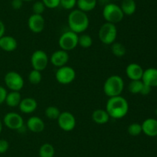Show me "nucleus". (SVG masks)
<instances>
[{"instance_id": "42", "label": "nucleus", "mask_w": 157, "mask_h": 157, "mask_svg": "<svg viewBox=\"0 0 157 157\" xmlns=\"http://www.w3.org/2000/svg\"><path fill=\"white\" fill-rule=\"evenodd\" d=\"M113 1H121V0H113Z\"/></svg>"}, {"instance_id": "16", "label": "nucleus", "mask_w": 157, "mask_h": 157, "mask_svg": "<svg viewBox=\"0 0 157 157\" xmlns=\"http://www.w3.org/2000/svg\"><path fill=\"white\" fill-rule=\"evenodd\" d=\"M26 128L34 133H40L45 128V124L41 118L38 116H31L26 122Z\"/></svg>"}, {"instance_id": "41", "label": "nucleus", "mask_w": 157, "mask_h": 157, "mask_svg": "<svg viewBox=\"0 0 157 157\" xmlns=\"http://www.w3.org/2000/svg\"><path fill=\"white\" fill-rule=\"evenodd\" d=\"M156 114L157 115V108H156Z\"/></svg>"}, {"instance_id": "17", "label": "nucleus", "mask_w": 157, "mask_h": 157, "mask_svg": "<svg viewBox=\"0 0 157 157\" xmlns=\"http://www.w3.org/2000/svg\"><path fill=\"white\" fill-rule=\"evenodd\" d=\"M142 131L149 137L157 136V119L154 118H148L141 124Z\"/></svg>"}, {"instance_id": "20", "label": "nucleus", "mask_w": 157, "mask_h": 157, "mask_svg": "<svg viewBox=\"0 0 157 157\" xmlns=\"http://www.w3.org/2000/svg\"><path fill=\"white\" fill-rule=\"evenodd\" d=\"M92 120L96 124L98 125H104L107 124L110 120V117L106 109H95L91 115Z\"/></svg>"}, {"instance_id": "13", "label": "nucleus", "mask_w": 157, "mask_h": 157, "mask_svg": "<svg viewBox=\"0 0 157 157\" xmlns=\"http://www.w3.org/2000/svg\"><path fill=\"white\" fill-rule=\"evenodd\" d=\"M69 61V54L68 52L64 51L63 49H58L55 51L51 55L49 58V62L55 66L56 68L62 67L66 66Z\"/></svg>"}, {"instance_id": "14", "label": "nucleus", "mask_w": 157, "mask_h": 157, "mask_svg": "<svg viewBox=\"0 0 157 157\" xmlns=\"http://www.w3.org/2000/svg\"><path fill=\"white\" fill-rule=\"evenodd\" d=\"M126 75L131 80H141L144 69L138 63L132 62L126 67Z\"/></svg>"}, {"instance_id": "29", "label": "nucleus", "mask_w": 157, "mask_h": 157, "mask_svg": "<svg viewBox=\"0 0 157 157\" xmlns=\"http://www.w3.org/2000/svg\"><path fill=\"white\" fill-rule=\"evenodd\" d=\"M143 86L142 80H131L128 85V90L132 94H140Z\"/></svg>"}, {"instance_id": "7", "label": "nucleus", "mask_w": 157, "mask_h": 157, "mask_svg": "<svg viewBox=\"0 0 157 157\" xmlns=\"http://www.w3.org/2000/svg\"><path fill=\"white\" fill-rule=\"evenodd\" d=\"M4 82L6 87L11 91L19 92L24 87L25 81L21 75L15 71H9L5 75Z\"/></svg>"}, {"instance_id": "26", "label": "nucleus", "mask_w": 157, "mask_h": 157, "mask_svg": "<svg viewBox=\"0 0 157 157\" xmlns=\"http://www.w3.org/2000/svg\"><path fill=\"white\" fill-rule=\"evenodd\" d=\"M93 45V38L88 34L82 33L78 35V46L84 49H88Z\"/></svg>"}, {"instance_id": "35", "label": "nucleus", "mask_w": 157, "mask_h": 157, "mask_svg": "<svg viewBox=\"0 0 157 157\" xmlns=\"http://www.w3.org/2000/svg\"><path fill=\"white\" fill-rule=\"evenodd\" d=\"M23 2H24L22 0H12V2H11V6H12L13 9L18 10V9H20L22 7Z\"/></svg>"}, {"instance_id": "5", "label": "nucleus", "mask_w": 157, "mask_h": 157, "mask_svg": "<svg viewBox=\"0 0 157 157\" xmlns=\"http://www.w3.org/2000/svg\"><path fill=\"white\" fill-rule=\"evenodd\" d=\"M98 37L103 44L107 46L113 44L116 42L117 37V29L116 25L106 22L100 28Z\"/></svg>"}, {"instance_id": "40", "label": "nucleus", "mask_w": 157, "mask_h": 157, "mask_svg": "<svg viewBox=\"0 0 157 157\" xmlns=\"http://www.w3.org/2000/svg\"><path fill=\"white\" fill-rule=\"evenodd\" d=\"M23 2H32V1H34V0H22Z\"/></svg>"}, {"instance_id": "43", "label": "nucleus", "mask_w": 157, "mask_h": 157, "mask_svg": "<svg viewBox=\"0 0 157 157\" xmlns=\"http://www.w3.org/2000/svg\"><path fill=\"white\" fill-rule=\"evenodd\" d=\"M156 137H157V136H156Z\"/></svg>"}, {"instance_id": "1", "label": "nucleus", "mask_w": 157, "mask_h": 157, "mask_svg": "<svg viewBox=\"0 0 157 157\" xmlns=\"http://www.w3.org/2000/svg\"><path fill=\"white\" fill-rule=\"evenodd\" d=\"M105 109L110 118L121 119L128 113L129 103L122 95L110 97L106 103Z\"/></svg>"}, {"instance_id": "31", "label": "nucleus", "mask_w": 157, "mask_h": 157, "mask_svg": "<svg viewBox=\"0 0 157 157\" xmlns=\"http://www.w3.org/2000/svg\"><path fill=\"white\" fill-rule=\"evenodd\" d=\"M46 7L42 2V1H36L32 5V11L34 14H38V15H42L45 10Z\"/></svg>"}, {"instance_id": "6", "label": "nucleus", "mask_w": 157, "mask_h": 157, "mask_svg": "<svg viewBox=\"0 0 157 157\" xmlns=\"http://www.w3.org/2000/svg\"><path fill=\"white\" fill-rule=\"evenodd\" d=\"M58 46L67 52L74 50L78 46V34L71 30L63 32L58 39Z\"/></svg>"}, {"instance_id": "34", "label": "nucleus", "mask_w": 157, "mask_h": 157, "mask_svg": "<svg viewBox=\"0 0 157 157\" xmlns=\"http://www.w3.org/2000/svg\"><path fill=\"white\" fill-rule=\"evenodd\" d=\"M9 148V142L4 139H0V154H3L8 151Z\"/></svg>"}, {"instance_id": "21", "label": "nucleus", "mask_w": 157, "mask_h": 157, "mask_svg": "<svg viewBox=\"0 0 157 157\" xmlns=\"http://www.w3.org/2000/svg\"><path fill=\"white\" fill-rule=\"evenodd\" d=\"M21 99L22 98H21V93L19 92H17V91H11V92L7 93L5 103H6V105L8 106H9L11 108L18 107Z\"/></svg>"}, {"instance_id": "33", "label": "nucleus", "mask_w": 157, "mask_h": 157, "mask_svg": "<svg viewBox=\"0 0 157 157\" xmlns=\"http://www.w3.org/2000/svg\"><path fill=\"white\" fill-rule=\"evenodd\" d=\"M46 8L54 9L60 6V0H41Z\"/></svg>"}, {"instance_id": "30", "label": "nucleus", "mask_w": 157, "mask_h": 157, "mask_svg": "<svg viewBox=\"0 0 157 157\" xmlns=\"http://www.w3.org/2000/svg\"><path fill=\"white\" fill-rule=\"evenodd\" d=\"M127 132L131 136H137L143 132L141 124L138 123H133L127 127Z\"/></svg>"}, {"instance_id": "36", "label": "nucleus", "mask_w": 157, "mask_h": 157, "mask_svg": "<svg viewBox=\"0 0 157 157\" xmlns=\"http://www.w3.org/2000/svg\"><path fill=\"white\" fill-rule=\"evenodd\" d=\"M7 90L5 87L0 86V105L2 104L6 101V95H7Z\"/></svg>"}, {"instance_id": "37", "label": "nucleus", "mask_w": 157, "mask_h": 157, "mask_svg": "<svg viewBox=\"0 0 157 157\" xmlns=\"http://www.w3.org/2000/svg\"><path fill=\"white\" fill-rule=\"evenodd\" d=\"M151 89H152V88L150 87V86H147V85H145L144 83V86H143L142 89H141L140 93V94H141V95H148V94L150 93V92H151Z\"/></svg>"}, {"instance_id": "32", "label": "nucleus", "mask_w": 157, "mask_h": 157, "mask_svg": "<svg viewBox=\"0 0 157 157\" xmlns=\"http://www.w3.org/2000/svg\"><path fill=\"white\" fill-rule=\"evenodd\" d=\"M76 5L77 0H60V6L65 10H72Z\"/></svg>"}, {"instance_id": "3", "label": "nucleus", "mask_w": 157, "mask_h": 157, "mask_svg": "<svg viewBox=\"0 0 157 157\" xmlns=\"http://www.w3.org/2000/svg\"><path fill=\"white\" fill-rule=\"evenodd\" d=\"M124 89V81L118 75H112L107 78L103 85V91L107 96L114 97L121 95Z\"/></svg>"}, {"instance_id": "9", "label": "nucleus", "mask_w": 157, "mask_h": 157, "mask_svg": "<svg viewBox=\"0 0 157 157\" xmlns=\"http://www.w3.org/2000/svg\"><path fill=\"white\" fill-rule=\"evenodd\" d=\"M76 78V72L71 66H66L58 68L55 72V78L57 82L61 85H68L75 81Z\"/></svg>"}, {"instance_id": "10", "label": "nucleus", "mask_w": 157, "mask_h": 157, "mask_svg": "<svg viewBox=\"0 0 157 157\" xmlns=\"http://www.w3.org/2000/svg\"><path fill=\"white\" fill-rule=\"evenodd\" d=\"M3 125L12 130L19 131L24 127V119L20 114L15 112H9L4 115Z\"/></svg>"}, {"instance_id": "24", "label": "nucleus", "mask_w": 157, "mask_h": 157, "mask_svg": "<svg viewBox=\"0 0 157 157\" xmlns=\"http://www.w3.org/2000/svg\"><path fill=\"white\" fill-rule=\"evenodd\" d=\"M55 154V147L51 143H44L40 146L39 150H38L39 157H54Z\"/></svg>"}, {"instance_id": "15", "label": "nucleus", "mask_w": 157, "mask_h": 157, "mask_svg": "<svg viewBox=\"0 0 157 157\" xmlns=\"http://www.w3.org/2000/svg\"><path fill=\"white\" fill-rule=\"evenodd\" d=\"M18 108L22 113L32 114L38 108V102L32 97H25L21 99Z\"/></svg>"}, {"instance_id": "11", "label": "nucleus", "mask_w": 157, "mask_h": 157, "mask_svg": "<svg viewBox=\"0 0 157 157\" xmlns=\"http://www.w3.org/2000/svg\"><path fill=\"white\" fill-rule=\"evenodd\" d=\"M58 125L61 130L64 132H71L74 130L76 126V119L75 116L70 112L64 111L60 113L58 116Z\"/></svg>"}, {"instance_id": "19", "label": "nucleus", "mask_w": 157, "mask_h": 157, "mask_svg": "<svg viewBox=\"0 0 157 157\" xmlns=\"http://www.w3.org/2000/svg\"><path fill=\"white\" fill-rule=\"evenodd\" d=\"M18 47V42L11 35H3L0 38V49L7 52L15 51Z\"/></svg>"}, {"instance_id": "18", "label": "nucleus", "mask_w": 157, "mask_h": 157, "mask_svg": "<svg viewBox=\"0 0 157 157\" xmlns=\"http://www.w3.org/2000/svg\"><path fill=\"white\" fill-rule=\"evenodd\" d=\"M141 80L144 84L151 88L157 87V69L148 68L144 70Z\"/></svg>"}, {"instance_id": "23", "label": "nucleus", "mask_w": 157, "mask_h": 157, "mask_svg": "<svg viewBox=\"0 0 157 157\" xmlns=\"http://www.w3.org/2000/svg\"><path fill=\"white\" fill-rule=\"evenodd\" d=\"M98 0H77L78 9L84 12H89L93 11L96 8Z\"/></svg>"}, {"instance_id": "2", "label": "nucleus", "mask_w": 157, "mask_h": 157, "mask_svg": "<svg viewBox=\"0 0 157 157\" xmlns=\"http://www.w3.org/2000/svg\"><path fill=\"white\" fill-rule=\"evenodd\" d=\"M67 23L71 31L82 34L88 29L90 19L86 12L80 9H72L67 16Z\"/></svg>"}, {"instance_id": "4", "label": "nucleus", "mask_w": 157, "mask_h": 157, "mask_svg": "<svg viewBox=\"0 0 157 157\" xmlns=\"http://www.w3.org/2000/svg\"><path fill=\"white\" fill-rule=\"evenodd\" d=\"M102 15L107 22L116 25L124 19V14L121 10V6L113 2H109L104 6Z\"/></svg>"}, {"instance_id": "38", "label": "nucleus", "mask_w": 157, "mask_h": 157, "mask_svg": "<svg viewBox=\"0 0 157 157\" xmlns=\"http://www.w3.org/2000/svg\"><path fill=\"white\" fill-rule=\"evenodd\" d=\"M6 33V26L2 20H0V38L5 35Z\"/></svg>"}, {"instance_id": "25", "label": "nucleus", "mask_w": 157, "mask_h": 157, "mask_svg": "<svg viewBox=\"0 0 157 157\" xmlns=\"http://www.w3.org/2000/svg\"><path fill=\"white\" fill-rule=\"evenodd\" d=\"M111 46V52L113 55L117 57H121L124 56L127 53V49H126L125 46L124 44L121 42H114L113 44L110 45Z\"/></svg>"}, {"instance_id": "8", "label": "nucleus", "mask_w": 157, "mask_h": 157, "mask_svg": "<svg viewBox=\"0 0 157 157\" xmlns=\"http://www.w3.org/2000/svg\"><path fill=\"white\" fill-rule=\"evenodd\" d=\"M30 61L32 69L42 72L48 67L49 63V57L44 50L38 49L32 54Z\"/></svg>"}, {"instance_id": "22", "label": "nucleus", "mask_w": 157, "mask_h": 157, "mask_svg": "<svg viewBox=\"0 0 157 157\" xmlns=\"http://www.w3.org/2000/svg\"><path fill=\"white\" fill-rule=\"evenodd\" d=\"M121 10L124 15H132L136 10V3L135 0H121Z\"/></svg>"}, {"instance_id": "28", "label": "nucleus", "mask_w": 157, "mask_h": 157, "mask_svg": "<svg viewBox=\"0 0 157 157\" xmlns=\"http://www.w3.org/2000/svg\"><path fill=\"white\" fill-rule=\"evenodd\" d=\"M28 79H29V83L32 85H38L42 80V74L41 72L35 69H32L30 72H29V75H28Z\"/></svg>"}, {"instance_id": "27", "label": "nucleus", "mask_w": 157, "mask_h": 157, "mask_svg": "<svg viewBox=\"0 0 157 157\" xmlns=\"http://www.w3.org/2000/svg\"><path fill=\"white\" fill-rule=\"evenodd\" d=\"M61 111L57 106H49L44 110V115L49 119H58V116L60 115Z\"/></svg>"}, {"instance_id": "39", "label": "nucleus", "mask_w": 157, "mask_h": 157, "mask_svg": "<svg viewBox=\"0 0 157 157\" xmlns=\"http://www.w3.org/2000/svg\"><path fill=\"white\" fill-rule=\"evenodd\" d=\"M3 129V123L1 119H0V134H1L2 131Z\"/></svg>"}, {"instance_id": "12", "label": "nucleus", "mask_w": 157, "mask_h": 157, "mask_svg": "<svg viewBox=\"0 0 157 157\" xmlns=\"http://www.w3.org/2000/svg\"><path fill=\"white\" fill-rule=\"evenodd\" d=\"M28 27L33 33L38 34L43 32L45 27V20L42 15L32 14L28 19Z\"/></svg>"}]
</instances>
